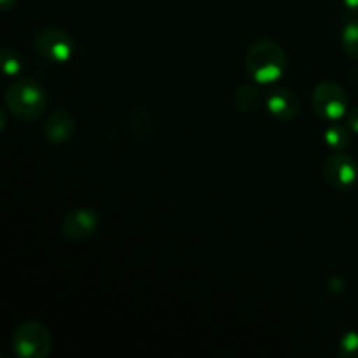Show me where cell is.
Returning <instances> with one entry per match:
<instances>
[{"mask_svg":"<svg viewBox=\"0 0 358 358\" xmlns=\"http://www.w3.org/2000/svg\"><path fill=\"white\" fill-rule=\"evenodd\" d=\"M52 348L49 329L38 322H24L14 331L13 350L20 358H44Z\"/></svg>","mask_w":358,"mask_h":358,"instance_id":"3957f363","label":"cell"},{"mask_svg":"<svg viewBox=\"0 0 358 358\" xmlns=\"http://www.w3.org/2000/svg\"><path fill=\"white\" fill-rule=\"evenodd\" d=\"M338 355L343 358H358V331H348L338 343Z\"/></svg>","mask_w":358,"mask_h":358,"instance_id":"9a60e30c","label":"cell"},{"mask_svg":"<svg viewBox=\"0 0 358 358\" xmlns=\"http://www.w3.org/2000/svg\"><path fill=\"white\" fill-rule=\"evenodd\" d=\"M346 126L350 128V131L358 135V105L346 114Z\"/></svg>","mask_w":358,"mask_h":358,"instance_id":"2e32d148","label":"cell"},{"mask_svg":"<svg viewBox=\"0 0 358 358\" xmlns=\"http://www.w3.org/2000/svg\"><path fill=\"white\" fill-rule=\"evenodd\" d=\"M324 140L329 149L336 150V152H343L352 143V131H350L348 126L336 124L334 122V124H331L325 129Z\"/></svg>","mask_w":358,"mask_h":358,"instance_id":"30bf717a","label":"cell"},{"mask_svg":"<svg viewBox=\"0 0 358 358\" xmlns=\"http://www.w3.org/2000/svg\"><path fill=\"white\" fill-rule=\"evenodd\" d=\"M129 131L135 136L142 138L143 135L150 136L154 133V121L152 112L147 108H135L133 114L129 115Z\"/></svg>","mask_w":358,"mask_h":358,"instance_id":"7c38bea8","label":"cell"},{"mask_svg":"<svg viewBox=\"0 0 358 358\" xmlns=\"http://www.w3.org/2000/svg\"><path fill=\"white\" fill-rule=\"evenodd\" d=\"M98 231V215L90 208H76L65 215L62 233L66 240L83 241L94 236Z\"/></svg>","mask_w":358,"mask_h":358,"instance_id":"52a82bcc","label":"cell"},{"mask_svg":"<svg viewBox=\"0 0 358 358\" xmlns=\"http://www.w3.org/2000/svg\"><path fill=\"white\" fill-rule=\"evenodd\" d=\"M233 101L236 110L247 114V112H252L257 108L259 101H261V91L255 86H252V84H243V86H240L234 91Z\"/></svg>","mask_w":358,"mask_h":358,"instance_id":"8fae6325","label":"cell"},{"mask_svg":"<svg viewBox=\"0 0 358 358\" xmlns=\"http://www.w3.org/2000/svg\"><path fill=\"white\" fill-rule=\"evenodd\" d=\"M23 70V56L14 48H0V73L7 77L20 76Z\"/></svg>","mask_w":358,"mask_h":358,"instance_id":"4fadbf2b","label":"cell"},{"mask_svg":"<svg viewBox=\"0 0 358 358\" xmlns=\"http://www.w3.org/2000/svg\"><path fill=\"white\" fill-rule=\"evenodd\" d=\"M34 49L45 62L63 65L73 56L76 45L72 37L59 28H44L34 37Z\"/></svg>","mask_w":358,"mask_h":358,"instance_id":"5b68a950","label":"cell"},{"mask_svg":"<svg viewBox=\"0 0 358 358\" xmlns=\"http://www.w3.org/2000/svg\"><path fill=\"white\" fill-rule=\"evenodd\" d=\"M16 0H0V10H9Z\"/></svg>","mask_w":358,"mask_h":358,"instance_id":"d6986e66","label":"cell"},{"mask_svg":"<svg viewBox=\"0 0 358 358\" xmlns=\"http://www.w3.org/2000/svg\"><path fill=\"white\" fill-rule=\"evenodd\" d=\"M315 114L329 122H336L348 114V96L339 84L324 80L317 84L311 94Z\"/></svg>","mask_w":358,"mask_h":358,"instance_id":"277c9868","label":"cell"},{"mask_svg":"<svg viewBox=\"0 0 358 358\" xmlns=\"http://www.w3.org/2000/svg\"><path fill=\"white\" fill-rule=\"evenodd\" d=\"M76 133V117L66 108H56L44 122V135L48 142L59 145L69 142Z\"/></svg>","mask_w":358,"mask_h":358,"instance_id":"ba28073f","label":"cell"},{"mask_svg":"<svg viewBox=\"0 0 358 358\" xmlns=\"http://www.w3.org/2000/svg\"><path fill=\"white\" fill-rule=\"evenodd\" d=\"M266 107H268L269 114L273 115L278 121H292L296 119V115L299 114V98L296 96V93L289 90H283V87H278V90L271 91V93L266 96Z\"/></svg>","mask_w":358,"mask_h":358,"instance_id":"9c48e42d","label":"cell"},{"mask_svg":"<svg viewBox=\"0 0 358 358\" xmlns=\"http://www.w3.org/2000/svg\"><path fill=\"white\" fill-rule=\"evenodd\" d=\"M6 126H7V115H6V112H3V108L0 107V133L6 129Z\"/></svg>","mask_w":358,"mask_h":358,"instance_id":"ac0fdd59","label":"cell"},{"mask_svg":"<svg viewBox=\"0 0 358 358\" xmlns=\"http://www.w3.org/2000/svg\"><path fill=\"white\" fill-rule=\"evenodd\" d=\"M322 175L334 191H350L358 182V163L345 152H336L322 164Z\"/></svg>","mask_w":358,"mask_h":358,"instance_id":"8992f818","label":"cell"},{"mask_svg":"<svg viewBox=\"0 0 358 358\" xmlns=\"http://www.w3.org/2000/svg\"><path fill=\"white\" fill-rule=\"evenodd\" d=\"M7 108L16 119L24 122L37 121L48 108V96L45 91L37 80L17 79L7 87L6 91Z\"/></svg>","mask_w":358,"mask_h":358,"instance_id":"7a4b0ae2","label":"cell"},{"mask_svg":"<svg viewBox=\"0 0 358 358\" xmlns=\"http://www.w3.org/2000/svg\"><path fill=\"white\" fill-rule=\"evenodd\" d=\"M247 73L257 84H275L287 70V56L282 45L269 38L255 41L245 56Z\"/></svg>","mask_w":358,"mask_h":358,"instance_id":"6da1fadb","label":"cell"},{"mask_svg":"<svg viewBox=\"0 0 358 358\" xmlns=\"http://www.w3.org/2000/svg\"><path fill=\"white\" fill-rule=\"evenodd\" d=\"M341 42L345 51L352 56L353 59H358V17L348 21L343 28Z\"/></svg>","mask_w":358,"mask_h":358,"instance_id":"5bb4252c","label":"cell"},{"mask_svg":"<svg viewBox=\"0 0 358 358\" xmlns=\"http://www.w3.org/2000/svg\"><path fill=\"white\" fill-rule=\"evenodd\" d=\"M343 3L350 13H358V0H343Z\"/></svg>","mask_w":358,"mask_h":358,"instance_id":"e0dca14e","label":"cell"}]
</instances>
